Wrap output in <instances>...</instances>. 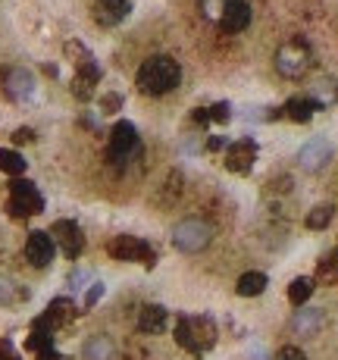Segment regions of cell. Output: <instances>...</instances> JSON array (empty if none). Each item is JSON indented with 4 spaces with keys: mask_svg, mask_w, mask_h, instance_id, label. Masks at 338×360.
Wrapping results in <instances>:
<instances>
[{
    "mask_svg": "<svg viewBox=\"0 0 338 360\" xmlns=\"http://www.w3.org/2000/svg\"><path fill=\"white\" fill-rule=\"evenodd\" d=\"M85 282H91V272H88V270H75L72 276H69V288H72V291L85 288Z\"/></svg>",
    "mask_w": 338,
    "mask_h": 360,
    "instance_id": "32",
    "label": "cell"
},
{
    "mask_svg": "<svg viewBox=\"0 0 338 360\" xmlns=\"http://www.w3.org/2000/svg\"><path fill=\"white\" fill-rule=\"evenodd\" d=\"M3 347H6V341H0V354H3Z\"/></svg>",
    "mask_w": 338,
    "mask_h": 360,
    "instance_id": "40",
    "label": "cell"
},
{
    "mask_svg": "<svg viewBox=\"0 0 338 360\" xmlns=\"http://www.w3.org/2000/svg\"><path fill=\"white\" fill-rule=\"evenodd\" d=\"M0 360H19V354L13 351V345L6 341V347H3V354H0Z\"/></svg>",
    "mask_w": 338,
    "mask_h": 360,
    "instance_id": "39",
    "label": "cell"
},
{
    "mask_svg": "<svg viewBox=\"0 0 338 360\" xmlns=\"http://www.w3.org/2000/svg\"><path fill=\"white\" fill-rule=\"evenodd\" d=\"M213 241V226L200 216H188V220L172 226V245L182 254H200Z\"/></svg>",
    "mask_w": 338,
    "mask_h": 360,
    "instance_id": "3",
    "label": "cell"
},
{
    "mask_svg": "<svg viewBox=\"0 0 338 360\" xmlns=\"http://www.w3.org/2000/svg\"><path fill=\"white\" fill-rule=\"evenodd\" d=\"M6 210H10V216H16V220H25V216L41 213L44 197L29 179L19 176V179H13L10 182V204H6Z\"/></svg>",
    "mask_w": 338,
    "mask_h": 360,
    "instance_id": "5",
    "label": "cell"
},
{
    "mask_svg": "<svg viewBox=\"0 0 338 360\" xmlns=\"http://www.w3.org/2000/svg\"><path fill=\"white\" fill-rule=\"evenodd\" d=\"M106 254L113 260H122V263H147L154 266V251H150L147 241L135 238V235H116V238L106 245Z\"/></svg>",
    "mask_w": 338,
    "mask_h": 360,
    "instance_id": "6",
    "label": "cell"
},
{
    "mask_svg": "<svg viewBox=\"0 0 338 360\" xmlns=\"http://www.w3.org/2000/svg\"><path fill=\"white\" fill-rule=\"evenodd\" d=\"M223 7H225V0H200V10H204L207 19H219Z\"/></svg>",
    "mask_w": 338,
    "mask_h": 360,
    "instance_id": "31",
    "label": "cell"
},
{
    "mask_svg": "<svg viewBox=\"0 0 338 360\" xmlns=\"http://www.w3.org/2000/svg\"><path fill=\"white\" fill-rule=\"evenodd\" d=\"M179 82H182V66L175 63L172 57H166V54H156V57L144 60L138 76H135L138 91L147 97L169 95V91L179 88Z\"/></svg>",
    "mask_w": 338,
    "mask_h": 360,
    "instance_id": "1",
    "label": "cell"
},
{
    "mask_svg": "<svg viewBox=\"0 0 338 360\" xmlns=\"http://www.w3.org/2000/svg\"><path fill=\"white\" fill-rule=\"evenodd\" d=\"M38 360H66L60 351H54V345L44 347V351H38Z\"/></svg>",
    "mask_w": 338,
    "mask_h": 360,
    "instance_id": "36",
    "label": "cell"
},
{
    "mask_svg": "<svg viewBox=\"0 0 338 360\" xmlns=\"http://www.w3.org/2000/svg\"><path fill=\"white\" fill-rule=\"evenodd\" d=\"M275 360H307V354L300 351V347H294V345H288V347H282L279 354H275Z\"/></svg>",
    "mask_w": 338,
    "mask_h": 360,
    "instance_id": "33",
    "label": "cell"
},
{
    "mask_svg": "<svg viewBox=\"0 0 338 360\" xmlns=\"http://www.w3.org/2000/svg\"><path fill=\"white\" fill-rule=\"evenodd\" d=\"M50 238H54V245H60V251L69 260H79L81 251H85V235L72 220H56L54 229H50Z\"/></svg>",
    "mask_w": 338,
    "mask_h": 360,
    "instance_id": "9",
    "label": "cell"
},
{
    "mask_svg": "<svg viewBox=\"0 0 338 360\" xmlns=\"http://www.w3.org/2000/svg\"><path fill=\"white\" fill-rule=\"evenodd\" d=\"M54 238H50V232H31L29 241H25V260H29L31 266H38V270H44V266L54 260Z\"/></svg>",
    "mask_w": 338,
    "mask_h": 360,
    "instance_id": "11",
    "label": "cell"
},
{
    "mask_svg": "<svg viewBox=\"0 0 338 360\" xmlns=\"http://www.w3.org/2000/svg\"><path fill=\"white\" fill-rule=\"evenodd\" d=\"M175 341H179L188 354L200 357V354H207L216 345V322L207 320V316H179Z\"/></svg>",
    "mask_w": 338,
    "mask_h": 360,
    "instance_id": "2",
    "label": "cell"
},
{
    "mask_svg": "<svg viewBox=\"0 0 338 360\" xmlns=\"http://www.w3.org/2000/svg\"><path fill=\"white\" fill-rule=\"evenodd\" d=\"M100 295H104V285H100V282H94L91 288H88V295H85V307H94V304L100 301Z\"/></svg>",
    "mask_w": 338,
    "mask_h": 360,
    "instance_id": "34",
    "label": "cell"
},
{
    "mask_svg": "<svg viewBox=\"0 0 338 360\" xmlns=\"http://www.w3.org/2000/svg\"><path fill=\"white\" fill-rule=\"evenodd\" d=\"M219 26L225 35H238L250 26V7L248 0H225L223 16H219Z\"/></svg>",
    "mask_w": 338,
    "mask_h": 360,
    "instance_id": "12",
    "label": "cell"
},
{
    "mask_svg": "<svg viewBox=\"0 0 338 360\" xmlns=\"http://www.w3.org/2000/svg\"><path fill=\"white\" fill-rule=\"evenodd\" d=\"M329 160H332V145L325 138H310L304 147H300V154H298L300 170H307V172L323 170Z\"/></svg>",
    "mask_w": 338,
    "mask_h": 360,
    "instance_id": "13",
    "label": "cell"
},
{
    "mask_svg": "<svg viewBox=\"0 0 338 360\" xmlns=\"http://www.w3.org/2000/svg\"><path fill=\"white\" fill-rule=\"evenodd\" d=\"M31 138H35L31 129H16V132H13V141H16V145H25V141H31Z\"/></svg>",
    "mask_w": 338,
    "mask_h": 360,
    "instance_id": "35",
    "label": "cell"
},
{
    "mask_svg": "<svg viewBox=\"0 0 338 360\" xmlns=\"http://www.w3.org/2000/svg\"><path fill=\"white\" fill-rule=\"evenodd\" d=\"M310 295H313V279H307V276H298L291 285H288V301L298 304V307L310 301Z\"/></svg>",
    "mask_w": 338,
    "mask_h": 360,
    "instance_id": "25",
    "label": "cell"
},
{
    "mask_svg": "<svg viewBox=\"0 0 338 360\" xmlns=\"http://www.w3.org/2000/svg\"><path fill=\"white\" fill-rule=\"evenodd\" d=\"M316 282L319 285H338V257H323L316 263Z\"/></svg>",
    "mask_w": 338,
    "mask_h": 360,
    "instance_id": "26",
    "label": "cell"
},
{
    "mask_svg": "<svg viewBox=\"0 0 338 360\" xmlns=\"http://www.w3.org/2000/svg\"><path fill=\"white\" fill-rule=\"evenodd\" d=\"M50 345H54V329L38 316V320L31 322V335H29V341H25V347L38 354V351H44V347H50Z\"/></svg>",
    "mask_w": 338,
    "mask_h": 360,
    "instance_id": "22",
    "label": "cell"
},
{
    "mask_svg": "<svg viewBox=\"0 0 338 360\" xmlns=\"http://www.w3.org/2000/svg\"><path fill=\"white\" fill-rule=\"evenodd\" d=\"M0 170L6 172V176L19 179L25 172V157L19 151H10V147H0Z\"/></svg>",
    "mask_w": 338,
    "mask_h": 360,
    "instance_id": "24",
    "label": "cell"
},
{
    "mask_svg": "<svg viewBox=\"0 0 338 360\" xmlns=\"http://www.w3.org/2000/svg\"><path fill=\"white\" fill-rule=\"evenodd\" d=\"M335 101H338V91H335Z\"/></svg>",
    "mask_w": 338,
    "mask_h": 360,
    "instance_id": "41",
    "label": "cell"
},
{
    "mask_svg": "<svg viewBox=\"0 0 338 360\" xmlns=\"http://www.w3.org/2000/svg\"><path fill=\"white\" fill-rule=\"evenodd\" d=\"M22 301H29V288L10 276H0V304L13 307V304H22Z\"/></svg>",
    "mask_w": 338,
    "mask_h": 360,
    "instance_id": "21",
    "label": "cell"
},
{
    "mask_svg": "<svg viewBox=\"0 0 338 360\" xmlns=\"http://www.w3.org/2000/svg\"><path fill=\"white\" fill-rule=\"evenodd\" d=\"M310 63H313V54L300 38L285 41V44L275 51V69H279L282 79H304Z\"/></svg>",
    "mask_w": 338,
    "mask_h": 360,
    "instance_id": "4",
    "label": "cell"
},
{
    "mask_svg": "<svg viewBox=\"0 0 338 360\" xmlns=\"http://www.w3.org/2000/svg\"><path fill=\"white\" fill-rule=\"evenodd\" d=\"M191 120L198 122V126H207V122H210V113H207V110L200 107V110H194V113H191Z\"/></svg>",
    "mask_w": 338,
    "mask_h": 360,
    "instance_id": "38",
    "label": "cell"
},
{
    "mask_svg": "<svg viewBox=\"0 0 338 360\" xmlns=\"http://www.w3.org/2000/svg\"><path fill=\"white\" fill-rule=\"evenodd\" d=\"M313 110H323V104L310 101V97H291V101L282 107V113H285L288 120H294V122H307L313 116Z\"/></svg>",
    "mask_w": 338,
    "mask_h": 360,
    "instance_id": "19",
    "label": "cell"
},
{
    "mask_svg": "<svg viewBox=\"0 0 338 360\" xmlns=\"http://www.w3.org/2000/svg\"><path fill=\"white\" fill-rule=\"evenodd\" d=\"M138 151H141L138 129L131 126L129 120L116 122V126H113V132H110V160H113V163H125V160H131Z\"/></svg>",
    "mask_w": 338,
    "mask_h": 360,
    "instance_id": "7",
    "label": "cell"
},
{
    "mask_svg": "<svg viewBox=\"0 0 338 360\" xmlns=\"http://www.w3.org/2000/svg\"><path fill=\"white\" fill-rule=\"evenodd\" d=\"M266 276L263 272H241L238 276V285H235V291L241 297H257V295H263L266 291Z\"/></svg>",
    "mask_w": 338,
    "mask_h": 360,
    "instance_id": "23",
    "label": "cell"
},
{
    "mask_svg": "<svg viewBox=\"0 0 338 360\" xmlns=\"http://www.w3.org/2000/svg\"><path fill=\"white\" fill-rule=\"evenodd\" d=\"M119 107H122V95H116V91L100 97V113H116Z\"/></svg>",
    "mask_w": 338,
    "mask_h": 360,
    "instance_id": "30",
    "label": "cell"
},
{
    "mask_svg": "<svg viewBox=\"0 0 338 360\" xmlns=\"http://www.w3.org/2000/svg\"><path fill=\"white\" fill-rule=\"evenodd\" d=\"M75 316V307H72V301H69V297H54V301L47 304V310H44L41 313V320L47 322L50 329H60V326H66L69 320H72Z\"/></svg>",
    "mask_w": 338,
    "mask_h": 360,
    "instance_id": "18",
    "label": "cell"
},
{
    "mask_svg": "<svg viewBox=\"0 0 338 360\" xmlns=\"http://www.w3.org/2000/svg\"><path fill=\"white\" fill-rule=\"evenodd\" d=\"M207 147H210V151H223L225 138H223V135H210V138H207Z\"/></svg>",
    "mask_w": 338,
    "mask_h": 360,
    "instance_id": "37",
    "label": "cell"
},
{
    "mask_svg": "<svg viewBox=\"0 0 338 360\" xmlns=\"http://www.w3.org/2000/svg\"><path fill=\"white\" fill-rule=\"evenodd\" d=\"M166 320H169V310L160 307V304H144L138 310V329L144 335H160L166 329Z\"/></svg>",
    "mask_w": 338,
    "mask_h": 360,
    "instance_id": "15",
    "label": "cell"
},
{
    "mask_svg": "<svg viewBox=\"0 0 338 360\" xmlns=\"http://www.w3.org/2000/svg\"><path fill=\"white\" fill-rule=\"evenodd\" d=\"M81 360H116V341L110 335H91L81 345Z\"/></svg>",
    "mask_w": 338,
    "mask_h": 360,
    "instance_id": "16",
    "label": "cell"
},
{
    "mask_svg": "<svg viewBox=\"0 0 338 360\" xmlns=\"http://www.w3.org/2000/svg\"><path fill=\"white\" fill-rule=\"evenodd\" d=\"M254 160H257V145L250 138L235 141V145H229V151H225V166H229V172H235V176H248V172L254 170Z\"/></svg>",
    "mask_w": 338,
    "mask_h": 360,
    "instance_id": "10",
    "label": "cell"
},
{
    "mask_svg": "<svg viewBox=\"0 0 338 360\" xmlns=\"http://www.w3.org/2000/svg\"><path fill=\"white\" fill-rule=\"evenodd\" d=\"M207 113H210V120H213V122H219V126L232 120V107H229L225 101H219V104H213V107H207Z\"/></svg>",
    "mask_w": 338,
    "mask_h": 360,
    "instance_id": "29",
    "label": "cell"
},
{
    "mask_svg": "<svg viewBox=\"0 0 338 360\" xmlns=\"http://www.w3.org/2000/svg\"><path fill=\"white\" fill-rule=\"evenodd\" d=\"M332 216H335V210H332L329 204H319V207H313L310 213H307L304 226L316 232V229H325V226H329V222H332Z\"/></svg>",
    "mask_w": 338,
    "mask_h": 360,
    "instance_id": "27",
    "label": "cell"
},
{
    "mask_svg": "<svg viewBox=\"0 0 338 360\" xmlns=\"http://www.w3.org/2000/svg\"><path fill=\"white\" fill-rule=\"evenodd\" d=\"M319 326H323V310H319V307L298 310V313L291 316V329H294V332H300V335H313Z\"/></svg>",
    "mask_w": 338,
    "mask_h": 360,
    "instance_id": "20",
    "label": "cell"
},
{
    "mask_svg": "<svg viewBox=\"0 0 338 360\" xmlns=\"http://www.w3.org/2000/svg\"><path fill=\"white\" fill-rule=\"evenodd\" d=\"M97 82H100V69H97V63L79 66V72H75V79H72V95L79 97V101H91L94 85H97Z\"/></svg>",
    "mask_w": 338,
    "mask_h": 360,
    "instance_id": "17",
    "label": "cell"
},
{
    "mask_svg": "<svg viewBox=\"0 0 338 360\" xmlns=\"http://www.w3.org/2000/svg\"><path fill=\"white\" fill-rule=\"evenodd\" d=\"M129 10H131L129 0H94L91 16H94V22H97V26L113 28V26H119V22L129 16Z\"/></svg>",
    "mask_w": 338,
    "mask_h": 360,
    "instance_id": "14",
    "label": "cell"
},
{
    "mask_svg": "<svg viewBox=\"0 0 338 360\" xmlns=\"http://www.w3.org/2000/svg\"><path fill=\"white\" fill-rule=\"evenodd\" d=\"M0 88L10 101L22 104L35 95V76L25 66H6V69H0Z\"/></svg>",
    "mask_w": 338,
    "mask_h": 360,
    "instance_id": "8",
    "label": "cell"
},
{
    "mask_svg": "<svg viewBox=\"0 0 338 360\" xmlns=\"http://www.w3.org/2000/svg\"><path fill=\"white\" fill-rule=\"evenodd\" d=\"M66 57H72V63H75V66H88V63H94V57L88 54V47H85V44H79V41H69V44H66Z\"/></svg>",
    "mask_w": 338,
    "mask_h": 360,
    "instance_id": "28",
    "label": "cell"
}]
</instances>
